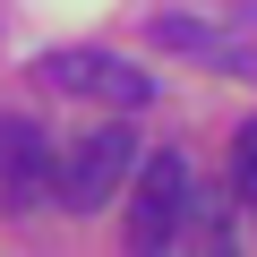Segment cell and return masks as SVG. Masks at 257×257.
Listing matches in <instances>:
<instances>
[{"mask_svg":"<svg viewBox=\"0 0 257 257\" xmlns=\"http://www.w3.org/2000/svg\"><path fill=\"white\" fill-rule=\"evenodd\" d=\"M52 189V146L35 120H0V206H35Z\"/></svg>","mask_w":257,"mask_h":257,"instance_id":"obj_4","label":"cell"},{"mask_svg":"<svg viewBox=\"0 0 257 257\" xmlns=\"http://www.w3.org/2000/svg\"><path fill=\"white\" fill-rule=\"evenodd\" d=\"M231 180H240V197L257 206V120L240 128V146H231Z\"/></svg>","mask_w":257,"mask_h":257,"instance_id":"obj_6","label":"cell"},{"mask_svg":"<svg viewBox=\"0 0 257 257\" xmlns=\"http://www.w3.org/2000/svg\"><path fill=\"white\" fill-rule=\"evenodd\" d=\"M128 155H138V146H128V128H94V138H77V146L52 163V180H60V197L86 214V206H103V197L128 180Z\"/></svg>","mask_w":257,"mask_h":257,"instance_id":"obj_1","label":"cell"},{"mask_svg":"<svg viewBox=\"0 0 257 257\" xmlns=\"http://www.w3.org/2000/svg\"><path fill=\"white\" fill-rule=\"evenodd\" d=\"M189 214V155H155L138 180V206H128V240L138 248H172Z\"/></svg>","mask_w":257,"mask_h":257,"instance_id":"obj_3","label":"cell"},{"mask_svg":"<svg viewBox=\"0 0 257 257\" xmlns=\"http://www.w3.org/2000/svg\"><path fill=\"white\" fill-rule=\"evenodd\" d=\"M43 86L94 94V103H120V111H138V103L155 94L146 69H128V60H111V52H52V60H43Z\"/></svg>","mask_w":257,"mask_h":257,"instance_id":"obj_2","label":"cell"},{"mask_svg":"<svg viewBox=\"0 0 257 257\" xmlns=\"http://www.w3.org/2000/svg\"><path fill=\"white\" fill-rule=\"evenodd\" d=\"M155 43H172V52H197V60H231V69H257V52H240V43L206 35L189 9H163V18H155Z\"/></svg>","mask_w":257,"mask_h":257,"instance_id":"obj_5","label":"cell"}]
</instances>
